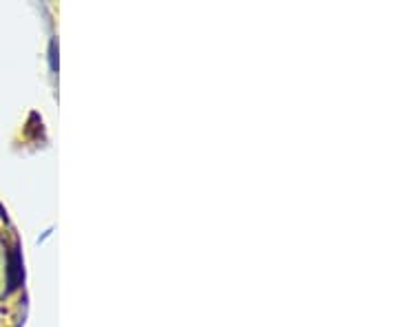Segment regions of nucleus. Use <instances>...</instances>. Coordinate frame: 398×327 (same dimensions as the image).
<instances>
[{
  "label": "nucleus",
  "instance_id": "nucleus-1",
  "mask_svg": "<svg viewBox=\"0 0 398 327\" xmlns=\"http://www.w3.org/2000/svg\"><path fill=\"white\" fill-rule=\"evenodd\" d=\"M25 278V270H22V257L18 248L14 246L7 252V292H14V290L22 283Z\"/></svg>",
  "mask_w": 398,
  "mask_h": 327
},
{
  "label": "nucleus",
  "instance_id": "nucleus-2",
  "mask_svg": "<svg viewBox=\"0 0 398 327\" xmlns=\"http://www.w3.org/2000/svg\"><path fill=\"white\" fill-rule=\"evenodd\" d=\"M58 44H56V40H51V44H49V62H51V71H58Z\"/></svg>",
  "mask_w": 398,
  "mask_h": 327
}]
</instances>
